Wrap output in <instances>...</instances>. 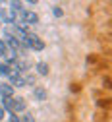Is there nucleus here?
<instances>
[{
	"label": "nucleus",
	"mask_w": 112,
	"mask_h": 122,
	"mask_svg": "<svg viewBox=\"0 0 112 122\" xmlns=\"http://www.w3.org/2000/svg\"><path fill=\"white\" fill-rule=\"evenodd\" d=\"M19 43H21V47H23L25 51H27V49H33V51L39 52V51L44 49V41H43L39 35H35V33H27Z\"/></svg>",
	"instance_id": "1"
},
{
	"label": "nucleus",
	"mask_w": 112,
	"mask_h": 122,
	"mask_svg": "<svg viewBox=\"0 0 112 122\" xmlns=\"http://www.w3.org/2000/svg\"><path fill=\"white\" fill-rule=\"evenodd\" d=\"M19 21L21 23H25V25H35V23H39V16L35 12H31V10H23L21 14H19Z\"/></svg>",
	"instance_id": "2"
},
{
	"label": "nucleus",
	"mask_w": 112,
	"mask_h": 122,
	"mask_svg": "<svg viewBox=\"0 0 112 122\" xmlns=\"http://www.w3.org/2000/svg\"><path fill=\"white\" fill-rule=\"evenodd\" d=\"M8 80H10V85H12V87H25V80H23V76L18 74V72H14V70H12V74L8 76Z\"/></svg>",
	"instance_id": "3"
},
{
	"label": "nucleus",
	"mask_w": 112,
	"mask_h": 122,
	"mask_svg": "<svg viewBox=\"0 0 112 122\" xmlns=\"http://www.w3.org/2000/svg\"><path fill=\"white\" fill-rule=\"evenodd\" d=\"M25 99L23 97H12V109H14V114H18V112H23L25 111Z\"/></svg>",
	"instance_id": "4"
},
{
	"label": "nucleus",
	"mask_w": 112,
	"mask_h": 122,
	"mask_svg": "<svg viewBox=\"0 0 112 122\" xmlns=\"http://www.w3.org/2000/svg\"><path fill=\"white\" fill-rule=\"evenodd\" d=\"M0 97H2V99L14 97V87L10 83H6V81H0Z\"/></svg>",
	"instance_id": "5"
},
{
	"label": "nucleus",
	"mask_w": 112,
	"mask_h": 122,
	"mask_svg": "<svg viewBox=\"0 0 112 122\" xmlns=\"http://www.w3.org/2000/svg\"><path fill=\"white\" fill-rule=\"evenodd\" d=\"M8 6H10V12H14V14H21L23 12V2H18V0H12Z\"/></svg>",
	"instance_id": "6"
},
{
	"label": "nucleus",
	"mask_w": 112,
	"mask_h": 122,
	"mask_svg": "<svg viewBox=\"0 0 112 122\" xmlns=\"http://www.w3.org/2000/svg\"><path fill=\"white\" fill-rule=\"evenodd\" d=\"M35 68H37V74H39V76H49V72H50L46 62H37Z\"/></svg>",
	"instance_id": "7"
},
{
	"label": "nucleus",
	"mask_w": 112,
	"mask_h": 122,
	"mask_svg": "<svg viewBox=\"0 0 112 122\" xmlns=\"http://www.w3.org/2000/svg\"><path fill=\"white\" fill-rule=\"evenodd\" d=\"M33 95H35V99H37V101H44V99H46V89L39 85V87H35Z\"/></svg>",
	"instance_id": "8"
},
{
	"label": "nucleus",
	"mask_w": 112,
	"mask_h": 122,
	"mask_svg": "<svg viewBox=\"0 0 112 122\" xmlns=\"http://www.w3.org/2000/svg\"><path fill=\"white\" fill-rule=\"evenodd\" d=\"M12 74V66H8L6 62H0V76H10Z\"/></svg>",
	"instance_id": "9"
},
{
	"label": "nucleus",
	"mask_w": 112,
	"mask_h": 122,
	"mask_svg": "<svg viewBox=\"0 0 112 122\" xmlns=\"http://www.w3.org/2000/svg\"><path fill=\"white\" fill-rule=\"evenodd\" d=\"M8 56V47H6V43L0 39V58H6Z\"/></svg>",
	"instance_id": "10"
},
{
	"label": "nucleus",
	"mask_w": 112,
	"mask_h": 122,
	"mask_svg": "<svg viewBox=\"0 0 112 122\" xmlns=\"http://www.w3.org/2000/svg\"><path fill=\"white\" fill-rule=\"evenodd\" d=\"M23 80H25V85H35V81H37V78L33 74H27V76H23Z\"/></svg>",
	"instance_id": "11"
},
{
	"label": "nucleus",
	"mask_w": 112,
	"mask_h": 122,
	"mask_svg": "<svg viewBox=\"0 0 112 122\" xmlns=\"http://www.w3.org/2000/svg\"><path fill=\"white\" fill-rule=\"evenodd\" d=\"M19 122H35V116L31 112H25L23 116H19Z\"/></svg>",
	"instance_id": "12"
},
{
	"label": "nucleus",
	"mask_w": 112,
	"mask_h": 122,
	"mask_svg": "<svg viewBox=\"0 0 112 122\" xmlns=\"http://www.w3.org/2000/svg\"><path fill=\"white\" fill-rule=\"evenodd\" d=\"M52 14H54L56 18H62V16H64V12H62V8H60V6H54V8H52Z\"/></svg>",
	"instance_id": "13"
},
{
	"label": "nucleus",
	"mask_w": 112,
	"mask_h": 122,
	"mask_svg": "<svg viewBox=\"0 0 112 122\" xmlns=\"http://www.w3.org/2000/svg\"><path fill=\"white\" fill-rule=\"evenodd\" d=\"M8 122H19V116L12 112V114H8Z\"/></svg>",
	"instance_id": "14"
},
{
	"label": "nucleus",
	"mask_w": 112,
	"mask_h": 122,
	"mask_svg": "<svg viewBox=\"0 0 112 122\" xmlns=\"http://www.w3.org/2000/svg\"><path fill=\"white\" fill-rule=\"evenodd\" d=\"M4 116H6V111L2 109V105H0V122H2V120H4Z\"/></svg>",
	"instance_id": "15"
},
{
	"label": "nucleus",
	"mask_w": 112,
	"mask_h": 122,
	"mask_svg": "<svg viewBox=\"0 0 112 122\" xmlns=\"http://www.w3.org/2000/svg\"><path fill=\"white\" fill-rule=\"evenodd\" d=\"M0 29H2V25H0Z\"/></svg>",
	"instance_id": "16"
}]
</instances>
